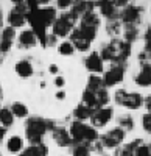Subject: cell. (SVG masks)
I'll return each mask as SVG.
<instances>
[{
  "mask_svg": "<svg viewBox=\"0 0 151 156\" xmlns=\"http://www.w3.org/2000/svg\"><path fill=\"white\" fill-rule=\"evenodd\" d=\"M131 55V44L125 39L112 37L108 44H105L100 50V56L103 61H109L114 64H126Z\"/></svg>",
  "mask_w": 151,
  "mask_h": 156,
  "instance_id": "cell-1",
  "label": "cell"
},
{
  "mask_svg": "<svg viewBox=\"0 0 151 156\" xmlns=\"http://www.w3.org/2000/svg\"><path fill=\"white\" fill-rule=\"evenodd\" d=\"M69 133H70L73 144H89L91 145L100 139L98 133H97V128H94L92 125H87L84 122H80V120L72 122V125L69 128Z\"/></svg>",
  "mask_w": 151,
  "mask_h": 156,
  "instance_id": "cell-2",
  "label": "cell"
},
{
  "mask_svg": "<svg viewBox=\"0 0 151 156\" xmlns=\"http://www.w3.org/2000/svg\"><path fill=\"white\" fill-rule=\"evenodd\" d=\"M53 125L50 123V120H45L42 117H30L25 123V134L30 144H41L45 133L48 131Z\"/></svg>",
  "mask_w": 151,
  "mask_h": 156,
  "instance_id": "cell-3",
  "label": "cell"
},
{
  "mask_svg": "<svg viewBox=\"0 0 151 156\" xmlns=\"http://www.w3.org/2000/svg\"><path fill=\"white\" fill-rule=\"evenodd\" d=\"M78 22H80V17L77 14H73L70 9L69 11H64L61 16H58V19L55 20L53 27H52L53 36L62 37V39L70 36L72 30L78 25Z\"/></svg>",
  "mask_w": 151,
  "mask_h": 156,
  "instance_id": "cell-4",
  "label": "cell"
},
{
  "mask_svg": "<svg viewBox=\"0 0 151 156\" xmlns=\"http://www.w3.org/2000/svg\"><path fill=\"white\" fill-rule=\"evenodd\" d=\"M78 28L91 42H94V39L97 37V31L100 28V16L95 11H87L86 14L80 17Z\"/></svg>",
  "mask_w": 151,
  "mask_h": 156,
  "instance_id": "cell-5",
  "label": "cell"
},
{
  "mask_svg": "<svg viewBox=\"0 0 151 156\" xmlns=\"http://www.w3.org/2000/svg\"><path fill=\"white\" fill-rule=\"evenodd\" d=\"M114 100L117 105H120L123 108H128V109H137L143 105V97L139 92H128L125 89L117 90L114 95Z\"/></svg>",
  "mask_w": 151,
  "mask_h": 156,
  "instance_id": "cell-6",
  "label": "cell"
},
{
  "mask_svg": "<svg viewBox=\"0 0 151 156\" xmlns=\"http://www.w3.org/2000/svg\"><path fill=\"white\" fill-rule=\"evenodd\" d=\"M142 14H143V8L142 6H137L134 3H129L128 6H125L120 12V22L123 25H137L142 20Z\"/></svg>",
  "mask_w": 151,
  "mask_h": 156,
  "instance_id": "cell-7",
  "label": "cell"
},
{
  "mask_svg": "<svg viewBox=\"0 0 151 156\" xmlns=\"http://www.w3.org/2000/svg\"><path fill=\"white\" fill-rule=\"evenodd\" d=\"M125 137H126V131L122 129L120 126H115L100 137V142L103 144L105 148H117L120 144H123Z\"/></svg>",
  "mask_w": 151,
  "mask_h": 156,
  "instance_id": "cell-8",
  "label": "cell"
},
{
  "mask_svg": "<svg viewBox=\"0 0 151 156\" xmlns=\"http://www.w3.org/2000/svg\"><path fill=\"white\" fill-rule=\"evenodd\" d=\"M27 14H28V6L27 3L14 6L8 12V25L12 28H20L27 23Z\"/></svg>",
  "mask_w": 151,
  "mask_h": 156,
  "instance_id": "cell-9",
  "label": "cell"
},
{
  "mask_svg": "<svg viewBox=\"0 0 151 156\" xmlns=\"http://www.w3.org/2000/svg\"><path fill=\"white\" fill-rule=\"evenodd\" d=\"M123 78H125V64H114V66H111L105 72L103 83L106 87H112V86L122 83Z\"/></svg>",
  "mask_w": 151,
  "mask_h": 156,
  "instance_id": "cell-10",
  "label": "cell"
},
{
  "mask_svg": "<svg viewBox=\"0 0 151 156\" xmlns=\"http://www.w3.org/2000/svg\"><path fill=\"white\" fill-rule=\"evenodd\" d=\"M111 119H112V108L103 106V108L95 109L89 120H91V125L94 128H103L111 122Z\"/></svg>",
  "mask_w": 151,
  "mask_h": 156,
  "instance_id": "cell-11",
  "label": "cell"
},
{
  "mask_svg": "<svg viewBox=\"0 0 151 156\" xmlns=\"http://www.w3.org/2000/svg\"><path fill=\"white\" fill-rule=\"evenodd\" d=\"M69 37H70L69 41L73 44L75 50L81 51V53H86V51H89V48H91L92 42H91L89 39H87V37L81 33V30L78 28V25L72 30V33H70V36H69Z\"/></svg>",
  "mask_w": 151,
  "mask_h": 156,
  "instance_id": "cell-12",
  "label": "cell"
},
{
  "mask_svg": "<svg viewBox=\"0 0 151 156\" xmlns=\"http://www.w3.org/2000/svg\"><path fill=\"white\" fill-rule=\"evenodd\" d=\"M103 64H105V61L100 56V51H91V53L84 58L86 69L92 73H97V75L103 72Z\"/></svg>",
  "mask_w": 151,
  "mask_h": 156,
  "instance_id": "cell-13",
  "label": "cell"
},
{
  "mask_svg": "<svg viewBox=\"0 0 151 156\" xmlns=\"http://www.w3.org/2000/svg\"><path fill=\"white\" fill-rule=\"evenodd\" d=\"M16 39V28L12 27H5L2 30V34H0V53H8L9 48L12 47V42Z\"/></svg>",
  "mask_w": 151,
  "mask_h": 156,
  "instance_id": "cell-14",
  "label": "cell"
},
{
  "mask_svg": "<svg viewBox=\"0 0 151 156\" xmlns=\"http://www.w3.org/2000/svg\"><path fill=\"white\" fill-rule=\"evenodd\" d=\"M53 139L55 142L59 145V147H69L73 144V140L70 137V133H69V129H66L64 126H53Z\"/></svg>",
  "mask_w": 151,
  "mask_h": 156,
  "instance_id": "cell-15",
  "label": "cell"
},
{
  "mask_svg": "<svg viewBox=\"0 0 151 156\" xmlns=\"http://www.w3.org/2000/svg\"><path fill=\"white\" fill-rule=\"evenodd\" d=\"M17 42H19L20 48H33L37 44V36L34 34V31L31 28L22 30L17 36Z\"/></svg>",
  "mask_w": 151,
  "mask_h": 156,
  "instance_id": "cell-16",
  "label": "cell"
},
{
  "mask_svg": "<svg viewBox=\"0 0 151 156\" xmlns=\"http://www.w3.org/2000/svg\"><path fill=\"white\" fill-rule=\"evenodd\" d=\"M98 12L101 14L103 17H106L108 20H120V12H118V8L114 6V3L111 0H105V2L100 5L98 8Z\"/></svg>",
  "mask_w": 151,
  "mask_h": 156,
  "instance_id": "cell-17",
  "label": "cell"
},
{
  "mask_svg": "<svg viewBox=\"0 0 151 156\" xmlns=\"http://www.w3.org/2000/svg\"><path fill=\"white\" fill-rule=\"evenodd\" d=\"M136 84L140 87H149L151 86V62L142 64L139 73L136 75Z\"/></svg>",
  "mask_w": 151,
  "mask_h": 156,
  "instance_id": "cell-18",
  "label": "cell"
},
{
  "mask_svg": "<svg viewBox=\"0 0 151 156\" xmlns=\"http://www.w3.org/2000/svg\"><path fill=\"white\" fill-rule=\"evenodd\" d=\"M14 72H16L17 76H20V78H30V76L34 73V69H33V64H31L28 59H20L19 62H16Z\"/></svg>",
  "mask_w": 151,
  "mask_h": 156,
  "instance_id": "cell-19",
  "label": "cell"
},
{
  "mask_svg": "<svg viewBox=\"0 0 151 156\" xmlns=\"http://www.w3.org/2000/svg\"><path fill=\"white\" fill-rule=\"evenodd\" d=\"M70 11L73 14H77L78 17H81L87 11H95V9L92 8V5L87 2V0H73V5H72Z\"/></svg>",
  "mask_w": 151,
  "mask_h": 156,
  "instance_id": "cell-20",
  "label": "cell"
},
{
  "mask_svg": "<svg viewBox=\"0 0 151 156\" xmlns=\"http://www.w3.org/2000/svg\"><path fill=\"white\" fill-rule=\"evenodd\" d=\"M92 112L94 111L89 106H86L84 103H80V105H77V106H75V109H73V117H75V120L84 122V120H89L91 119Z\"/></svg>",
  "mask_w": 151,
  "mask_h": 156,
  "instance_id": "cell-21",
  "label": "cell"
},
{
  "mask_svg": "<svg viewBox=\"0 0 151 156\" xmlns=\"http://www.w3.org/2000/svg\"><path fill=\"white\" fill-rule=\"evenodd\" d=\"M6 150L12 154H19L23 150V139L20 136H11L6 142Z\"/></svg>",
  "mask_w": 151,
  "mask_h": 156,
  "instance_id": "cell-22",
  "label": "cell"
},
{
  "mask_svg": "<svg viewBox=\"0 0 151 156\" xmlns=\"http://www.w3.org/2000/svg\"><path fill=\"white\" fill-rule=\"evenodd\" d=\"M105 83H103V78L97 75V73H92L89 75V78H87V90H91V92H98V90L105 89Z\"/></svg>",
  "mask_w": 151,
  "mask_h": 156,
  "instance_id": "cell-23",
  "label": "cell"
},
{
  "mask_svg": "<svg viewBox=\"0 0 151 156\" xmlns=\"http://www.w3.org/2000/svg\"><path fill=\"white\" fill-rule=\"evenodd\" d=\"M23 156H48V148L45 144H31L23 151Z\"/></svg>",
  "mask_w": 151,
  "mask_h": 156,
  "instance_id": "cell-24",
  "label": "cell"
},
{
  "mask_svg": "<svg viewBox=\"0 0 151 156\" xmlns=\"http://www.w3.org/2000/svg\"><path fill=\"white\" fill-rule=\"evenodd\" d=\"M123 37L129 44L137 41L139 39V27L137 25H123Z\"/></svg>",
  "mask_w": 151,
  "mask_h": 156,
  "instance_id": "cell-25",
  "label": "cell"
},
{
  "mask_svg": "<svg viewBox=\"0 0 151 156\" xmlns=\"http://www.w3.org/2000/svg\"><path fill=\"white\" fill-rule=\"evenodd\" d=\"M14 123V114L9 108H0V125L3 128H9Z\"/></svg>",
  "mask_w": 151,
  "mask_h": 156,
  "instance_id": "cell-26",
  "label": "cell"
},
{
  "mask_svg": "<svg viewBox=\"0 0 151 156\" xmlns=\"http://www.w3.org/2000/svg\"><path fill=\"white\" fill-rule=\"evenodd\" d=\"M9 109L12 111L14 117H19V119H25V117L28 115V106L25 105V103H22V101H14Z\"/></svg>",
  "mask_w": 151,
  "mask_h": 156,
  "instance_id": "cell-27",
  "label": "cell"
},
{
  "mask_svg": "<svg viewBox=\"0 0 151 156\" xmlns=\"http://www.w3.org/2000/svg\"><path fill=\"white\" fill-rule=\"evenodd\" d=\"M123 31V25L120 20H108L106 22V33L112 37H115L117 34H120Z\"/></svg>",
  "mask_w": 151,
  "mask_h": 156,
  "instance_id": "cell-28",
  "label": "cell"
},
{
  "mask_svg": "<svg viewBox=\"0 0 151 156\" xmlns=\"http://www.w3.org/2000/svg\"><path fill=\"white\" fill-rule=\"evenodd\" d=\"M58 53L62 55V56H72L75 53V47L70 41H67V39H64V41H61L58 44Z\"/></svg>",
  "mask_w": 151,
  "mask_h": 156,
  "instance_id": "cell-29",
  "label": "cell"
},
{
  "mask_svg": "<svg viewBox=\"0 0 151 156\" xmlns=\"http://www.w3.org/2000/svg\"><path fill=\"white\" fill-rule=\"evenodd\" d=\"M118 126L122 128V129H125V131H131V129L134 128V120H132V117L129 115V114H123V115H120L118 117Z\"/></svg>",
  "mask_w": 151,
  "mask_h": 156,
  "instance_id": "cell-30",
  "label": "cell"
},
{
  "mask_svg": "<svg viewBox=\"0 0 151 156\" xmlns=\"http://www.w3.org/2000/svg\"><path fill=\"white\" fill-rule=\"evenodd\" d=\"M140 144H142V140H134L131 144H126L118 151V156H136V148Z\"/></svg>",
  "mask_w": 151,
  "mask_h": 156,
  "instance_id": "cell-31",
  "label": "cell"
},
{
  "mask_svg": "<svg viewBox=\"0 0 151 156\" xmlns=\"http://www.w3.org/2000/svg\"><path fill=\"white\" fill-rule=\"evenodd\" d=\"M72 156H91L89 144H75L72 148Z\"/></svg>",
  "mask_w": 151,
  "mask_h": 156,
  "instance_id": "cell-32",
  "label": "cell"
},
{
  "mask_svg": "<svg viewBox=\"0 0 151 156\" xmlns=\"http://www.w3.org/2000/svg\"><path fill=\"white\" fill-rule=\"evenodd\" d=\"M143 39H145V53H148V56L151 58V25H148L146 30H145V34H143Z\"/></svg>",
  "mask_w": 151,
  "mask_h": 156,
  "instance_id": "cell-33",
  "label": "cell"
},
{
  "mask_svg": "<svg viewBox=\"0 0 151 156\" xmlns=\"http://www.w3.org/2000/svg\"><path fill=\"white\" fill-rule=\"evenodd\" d=\"M136 156H151V145L142 142V144L136 148Z\"/></svg>",
  "mask_w": 151,
  "mask_h": 156,
  "instance_id": "cell-34",
  "label": "cell"
},
{
  "mask_svg": "<svg viewBox=\"0 0 151 156\" xmlns=\"http://www.w3.org/2000/svg\"><path fill=\"white\" fill-rule=\"evenodd\" d=\"M142 126H143V129L146 133L151 134V114L149 112L143 114V117H142Z\"/></svg>",
  "mask_w": 151,
  "mask_h": 156,
  "instance_id": "cell-35",
  "label": "cell"
},
{
  "mask_svg": "<svg viewBox=\"0 0 151 156\" xmlns=\"http://www.w3.org/2000/svg\"><path fill=\"white\" fill-rule=\"evenodd\" d=\"M73 5V0H56V8L58 9H70Z\"/></svg>",
  "mask_w": 151,
  "mask_h": 156,
  "instance_id": "cell-36",
  "label": "cell"
},
{
  "mask_svg": "<svg viewBox=\"0 0 151 156\" xmlns=\"http://www.w3.org/2000/svg\"><path fill=\"white\" fill-rule=\"evenodd\" d=\"M112 3H114L115 8H125L129 5V0H111Z\"/></svg>",
  "mask_w": 151,
  "mask_h": 156,
  "instance_id": "cell-37",
  "label": "cell"
},
{
  "mask_svg": "<svg viewBox=\"0 0 151 156\" xmlns=\"http://www.w3.org/2000/svg\"><path fill=\"white\" fill-rule=\"evenodd\" d=\"M55 84H56L58 87H64V84H66L64 76H56V78H55Z\"/></svg>",
  "mask_w": 151,
  "mask_h": 156,
  "instance_id": "cell-38",
  "label": "cell"
},
{
  "mask_svg": "<svg viewBox=\"0 0 151 156\" xmlns=\"http://www.w3.org/2000/svg\"><path fill=\"white\" fill-rule=\"evenodd\" d=\"M87 2H89V3L92 5V8L95 9V8H98L100 5H101V3L105 2V0H87Z\"/></svg>",
  "mask_w": 151,
  "mask_h": 156,
  "instance_id": "cell-39",
  "label": "cell"
},
{
  "mask_svg": "<svg viewBox=\"0 0 151 156\" xmlns=\"http://www.w3.org/2000/svg\"><path fill=\"white\" fill-rule=\"evenodd\" d=\"M143 103H145V106H146L148 112L151 114V94H149V95H148V97H146V98L143 100Z\"/></svg>",
  "mask_w": 151,
  "mask_h": 156,
  "instance_id": "cell-40",
  "label": "cell"
},
{
  "mask_svg": "<svg viewBox=\"0 0 151 156\" xmlns=\"http://www.w3.org/2000/svg\"><path fill=\"white\" fill-rule=\"evenodd\" d=\"M37 6H48L50 3H52V0H36Z\"/></svg>",
  "mask_w": 151,
  "mask_h": 156,
  "instance_id": "cell-41",
  "label": "cell"
},
{
  "mask_svg": "<svg viewBox=\"0 0 151 156\" xmlns=\"http://www.w3.org/2000/svg\"><path fill=\"white\" fill-rule=\"evenodd\" d=\"M5 134H6V128H3L2 125H0V142L5 139Z\"/></svg>",
  "mask_w": 151,
  "mask_h": 156,
  "instance_id": "cell-42",
  "label": "cell"
},
{
  "mask_svg": "<svg viewBox=\"0 0 151 156\" xmlns=\"http://www.w3.org/2000/svg\"><path fill=\"white\" fill-rule=\"evenodd\" d=\"M56 98L58 100H64L66 98V92H64V90H59V92L56 94Z\"/></svg>",
  "mask_w": 151,
  "mask_h": 156,
  "instance_id": "cell-43",
  "label": "cell"
},
{
  "mask_svg": "<svg viewBox=\"0 0 151 156\" xmlns=\"http://www.w3.org/2000/svg\"><path fill=\"white\" fill-rule=\"evenodd\" d=\"M11 3L14 5V6H19V5H23L25 3V0H11Z\"/></svg>",
  "mask_w": 151,
  "mask_h": 156,
  "instance_id": "cell-44",
  "label": "cell"
},
{
  "mask_svg": "<svg viewBox=\"0 0 151 156\" xmlns=\"http://www.w3.org/2000/svg\"><path fill=\"white\" fill-rule=\"evenodd\" d=\"M48 70L52 73H58V66H56V64H52V66L48 67Z\"/></svg>",
  "mask_w": 151,
  "mask_h": 156,
  "instance_id": "cell-45",
  "label": "cell"
},
{
  "mask_svg": "<svg viewBox=\"0 0 151 156\" xmlns=\"http://www.w3.org/2000/svg\"><path fill=\"white\" fill-rule=\"evenodd\" d=\"M3 23V12H2V8H0V27H2Z\"/></svg>",
  "mask_w": 151,
  "mask_h": 156,
  "instance_id": "cell-46",
  "label": "cell"
},
{
  "mask_svg": "<svg viewBox=\"0 0 151 156\" xmlns=\"http://www.w3.org/2000/svg\"><path fill=\"white\" fill-rule=\"evenodd\" d=\"M0 95H2V84H0Z\"/></svg>",
  "mask_w": 151,
  "mask_h": 156,
  "instance_id": "cell-47",
  "label": "cell"
},
{
  "mask_svg": "<svg viewBox=\"0 0 151 156\" xmlns=\"http://www.w3.org/2000/svg\"><path fill=\"white\" fill-rule=\"evenodd\" d=\"M14 156H23V153H22V154H14Z\"/></svg>",
  "mask_w": 151,
  "mask_h": 156,
  "instance_id": "cell-48",
  "label": "cell"
},
{
  "mask_svg": "<svg viewBox=\"0 0 151 156\" xmlns=\"http://www.w3.org/2000/svg\"><path fill=\"white\" fill-rule=\"evenodd\" d=\"M103 156H109V154H103Z\"/></svg>",
  "mask_w": 151,
  "mask_h": 156,
  "instance_id": "cell-49",
  "label": "cell"
},
{
  "mask_svg": "<svg viewBox=\"0 0 151 156\" xmlns=\"http://www.w3.org/2000/svg\"><path fill=\"white\" fill-rule=\"evenodd\" d=\"M0 156H2V154H0Z\"/></svg>",
  "mask_w": 151,
  "mask_h": 156,
  "instance_id": "cell-50",
  "label": "cell"
}]
</instances>
